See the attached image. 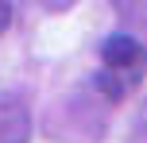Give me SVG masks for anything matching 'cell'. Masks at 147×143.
I'll return each instance as SVG.
<instances>
[{"mask_svg":"<svg viewBox=\"0 0 147 143\" xmlns=\"http://www.w3.org/2000/svg\"><path fill=\"white\" fill-rule=\"evenodd\" d=\"M147 77V46L132 31H116L101 43V70L93 74V89L105 101L120 105Z\"/></svg>","mask_w":147,"mask_h":143,"instance_id":"6da1fadb","label":"cell"},{"mask_svg":"<svg viewBox=\"0 0 147 143\" xmlns=\"http://www.w3.org/2000/svg\"><path fill=\"white\" fill-rule=\"evenodd\" d=\"M31 139V108L16 93H0V143H27Z\"/></svg>","mask_w":147,"mask_h":143,"instance_id":"7a4b0ae2","label":"cell"},{"mask_svg":"<svg viewBox=\"0 0 147 143\" xmlns=\"http://www.w3.org/2000/svg\"><path fill=\"white\" fill-rule=\"evenodd\" d=\"M132 139L136 143H147V101L140 105V112H136V120H132Z\"/></svg>","mask_w":147,"mask_h":143,"instance_id":"277c9868","label":"cell"},{"mask_svg":"<svg viewBox=\"0 0 147 143\" xmlns=\"http://www.w3.org/2000/svg\"><path fill=\"white\" fill-rule=\"evenodd\" d=\"M116 15L136 31H147V0H112Z\"/></svg>","mask_w":147,"mask_h":143,"instance_id":"3957f363","label":"cell"},{"mask_svg":"<svg viewBox=\"0 0 147 143\" xmlns=\"http://www.w3.org/2000/svg\"><path fill=\"white\" fill-rule=\"evenodd\" d=\"M12 27V0H0V35Z\"/></svg>","mask_w":147,"mask_h":143,"instance_id":"5b68a950","label":"cell"}]
</instances>
